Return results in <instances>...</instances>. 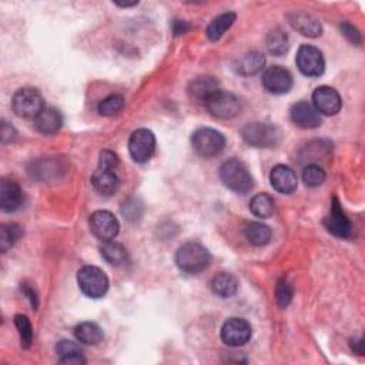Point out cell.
<instances>
[{
    "instance_id": "cell-1",
    "label": "cell",
    "mask_w": 365,
    "mask_h": 365,
    "mask_svg": "<svg viewBox=\"0 0 365 365\" xmlns=\"http://www.w3.org/2000/svg\"><path fill=\"white\" fill-rule=\"evenodd\" d=\"M210 263L211 256L208 250L194 241L182 244L176 254L177 267L187 274L201 272L210 265Z\"/></svg>"
},
{
    "instance_id": "cell-2",
    "label": "cell",
    "mask_w": 365,
    "mask_h": 365,
    "mask_svg": "<svg viewBox=\"0 0 365 365\" xmlns=\"http://www.w3.org/2000/svg\"><path fill=\"white\" fill-rule=\"evenodd\" d=\"M220 178L227 189L237 194H247L253 189V177L247 166L237 159H230L223 163Z\"/></svg>"
},
{
    "instance_id": "cell-3",
    "label": "cell",
    "mask_w": 365,
    "mask_h": 365,
    "mask_svg": "<svg viewBox=\"0 0 365 365\" xmlns=\"http://www.w3.org/2000/svg\"><path fill=\"white\" fill-rule=\"evenodd\" d=\"M77 284L81 293L90 298H102L109 290L107 276L95 265H84L79 270Z\"/></svg>"
},
{
    "instance_id": "cell-4",
    "label": "cell",
    "mask_w": 365,
    "mask_h": 365,
    "mask_svg": "<svg viewBox=\"0 0 365 365\" xmlns=\"http://www.w3.org/2000/svg\"><path fill=\"white\" fill-rule=\"evenodd\" d=\"M192 144L196 153L201 157L211 159L219 156L226 147L224 136L210 127H201L194 132L192 137Z\"/></svg>"
},
{
    "instance_id": "cell-5",
    "label": "cell",
    "mask_w": 365,
    "mask_h": 365,
    "mask_svg": "<svg viewBox=\"0 0 365 365\" xmlns=\"http://www.w3.org/2000/svg\"><path fill=\"white\" fill-rule=\"evenodd\" d=\"M244 141L253 147L270 148L277 146L281 140V132L272 125L250 123L241 132Z\"/></svg>"
},
{
    "instance_id": "cell-6",
    "label": "cell",
    "mask_w": 365,
    "mask_h": 365,
    "mask_svg": "<svg viewBox=\"0 0 365 365\" xmlns=\"http://www.w3.org/2000/svg\"><path fill=\"white\" fill-rule=\"evenodd\" d=\"M43 107L40 93L32 87L19 88L12 99V109L15 114L23 118H36Z\"/></svg>"
},
{
    "instance_id": "cell-7",
    "label": "cell",
    "mask_w": 365,
    "mask_h": 365,
    "mask_svg": "<svg viewBox=\"0 0 365 365\" xmlns=\"http://www.w3.org/2000/svg\"><path fill=\"white\" fill-rule=\"evenodd\" d=\"M204 106L207 107L211 116L222 120L234 118L238 116L241 110L240 100L233 93H230V91L223 90H217L216 93L204 103Z\"/></svg>"
},
{
    "instance_id": "cell-8",
    "label": "cell",
    "mask_w": 365,
    "mask_h": 365,
    "mask_svg": "<svg viewBox=\"0 0 365 365\" xmlns=\"http://www.w3.org/2000/svg\"><path fill=\"white\" fill-rule=\"evenodd\" d=\"M295 63L298 70L304 76H309V77H318L324 73L325 69L323 53L311 45H302L298 49Z\"/></svg>"
},
{
    "instance_id": "cell-9",
    "label": "cell",
    "mask_w": 365,
    "mask_h": 365,
    "mask_svg": "<svg viewBox=\"0 0 365 365\" xmlns=\"http://www.w3.org/2000/svg\"><path fill=\"white\" fill-rule=\"evenodd\" d=\"M156 137L147 129L136 130L129 140L130 156L136 163H146L155 155Z\"/></svg>"
},
{
    "instance_id": "cell-10",
    "label": "cell",
    "mask_w": 365,
    "mask_h": 365,
    "mask_svg": "<svg viewBox=\"0 0 365 365\" xmlns=\"http://www.w3.org/2000/svg\"><path fill=\"white\" fill-rule=\"evenodd\" d=\"M90 228L91 233L104 242L111 241L117 237L120 231V224L110 211L99 210L90 216Z\"/></svg>"
},
{
    "instance_id": "cell-11",
    "label": "cell",
    "mask_w": 365,
    "mask_h": 365,
    "mask_svg": "<svg viewBox=\"0 0 365 365\" xmlns=\"http://www.w3.org/2000/svg\"><path fill=\"white\" fill-rule=\"evenodd\" d=\"M253 334L251 325L242 318H230L222 328V340L228 347H240L250 341Z\"/></svg>"
},
{
    "instance_id": "cell-12",
    "label": "cell",
    "mask_w": 365,
    "mask_h": 365,
    "mask_svg": "<svg viewBox=\"0 0 365 365\" xmlns=\"http://www.w3.org/2000/svg\"><path fill=\"white\" fill-rule=\"evenodd\" d=\"M291 73L281 66H271L263 73V86L271 95H286L293 87Z\"/></svg>"
},
{
    "instance_id": "cell-13",
    "label": "cell",
    "mask_w": 365,
    "mask_h": 365,
    "mask_svg": "<svg viewBox=\"0 0 365 365\" xmlns=\"http://www.w3.org/2000/svg\"><path fill=\"white\" fill-rule=\"evenodd\" d=\"M313 106L320 114L336 116L341 110L343 102L336 88L329 86H321L314 91Z\"/></svg>"
},
{
    "instance_id": "cell-14",
    "label": "cell",
    "mask_w": 365,
    "mask_h": 365,
    "mask_svg": "<svg viewBox=\"0 0 365 365\" xmlns=\"http://www.w3.org/2000/svg\"><path fill=\"white\" fill-rule=\"evenodd\" d=\"M325 227L331 234L340 238H348L352 234V224L343 211L337 197L332 199L329 215L325 219Z\"/></svg>"
},
{
    "instance_id": "cell-15",
    "label": "cell",
    "mask_w": 365,
    "mask_h": 365,
    "mask_svg": "<svg viewBox=\"0 0 365 365\" xmlns=\"http://www.w3.org/2000/svg\"><path fill=\"white\" fill-rule=\"evenodd\" d=\"M290 117L293 123L300 129H317L323 123L320 113L307 102L293 104L290 109Z\"/></svg>"
},
{
    "instance_id": "cell-16",
    "label": "cell",
    "mask_w": 365,
    "mask_h": 365,
    "mask_svg": "<svg viewBox=\"0 0 365 365\" xmlns=\"http://www.w3.org/2000/svg\"><path fill=\"white\" fill-rule=\"evenodd\" d=\"M290 24L300 32L302 36L307 38H318L323 33V26L317 17L307 12H290L287 15Z\"/></svg>"
},
{
    "instance_id": "cell-17",
    "label": "cell",
    "mask_w": 365,
    "mask_h": 365,
    "mask_svg": "<svg viewBox=\"0 0 365 365\" xmlns=\"http://www.w3.org/2000/svg\"><path fill=\"white\" fill-rule=\"evenodd\" d=\"M270 181L274 190H277L281 194H291L297 190L298 178L295 171L284 164H279L271 170Z\"/></svg>"
},
{
    "instance_id": "cell-18",
    "label": "cell",
    "mask_w": 365,
    "mask_h": 365,
    "mask_svg": "<svg viewBox=\"0 0 365 365\" xmlns=\"http://www.w3.org/2000/svg\"><path fill=\"white\" fill-rule=\"evenodd\" d=\"M23 200L20 186L12 178H2L0 182V208L5 212L16 211Z\"/></svg>"
},
{
    "instance_id": "cell-19",
    "label": "cell",
    "mask_w": 365,
    "mask_h": 365,
    "mask_svg": "<svg viewBox=\"0 0 365 365\" xmlns=\"http://www.w3.org/2000/svg\"><path fill=\"white\" fill-rule=\"evenodd\" d=\"M91 185L95 190L102 196H113L120 187V180L114 170H107L98 167V170L91 176Z\"/></svg>"
},
{
    "instance_id": "cell-20",
    "label": "cell",
    "mask_w": 365,
    "mask_h": 365,
    "mask_svg": "<svg viewBox=\"0 0 365 365\" xmlns=\"http://www.w3.org/2000/svg\"><path fill=\"white\" fill-rule=\"evenodd\" d=\"M265 66V57L260 52H249L238 57L233 68L234 72L240 76H254L260 73Z\"/></svg>"
},
{
    "instance_id": "cell-21",
    "label": "cell",
    "mask_w": 365,
    "mask_h": 365,
    "mask_svg": "<svg viewBox=\"0 0 365 365\" xmlns=\"http://www.w3.org/2000/svg\"><path fill=\"white\" fill-rule=\"evenodd\" d=\"M36 129L46 136L56 134L63 126V117L54 107H43V110L35 118Z\"/></svg>"
},
{
    "instance_id": "cell-22",
    "label": "cell",
    "mask_w": 365,
    "mask_h": 365,
    "mask_svg": "<svg viewBox=\"0 0 365 365\" xmlns=\"http://www.w3.org/2000/svg\"><path fill=\"white\" fill-rule=\"evenodd\" d=\"M219 90V81L215 77L203 76L192 81L189 87V95L193 102L204 104Z\"/></svg>"
},
{
    "instance_id": "cell-23",
    "label": "cell",
    "mask_w": 365,
    "mask_h": 365,
    "mask_svg": "<svg viewBox=\"0 0 365 365\" xmlns=\"http://www.w3.org/2000/svg\"><path fill=\"white\" fill-rule=\"evenodd\" d=\"M75 336H76L77 341L81 343V344L96 345L103 340L104 334H103V329H102L100 325H98L96 323L86 321V323L79 324L75 328Z\"/></svg>"
},
{
    "instance_id": "cell-24",
    "label": "cell",
    "mask_w": 365,
    "mask_h": 365,
    "mask_svg": "<svg viewBox=\"0 0 365 365\" xmlns=\"http://www.w3.org/2000/svg\"><path fill=\"white\" fill-rule=\"evenodd\" d=\"M238 290V281L228 272H220L211 280V291L222 298L233 297Z\"/></svg>"
},
{
    "instance_id": "cell-25",
    "label": "cell",
    "mask_w": 365,
    "mask_h": 365,
    "mask_svg": "<svg viewBox=\"0 0 365 365\" xmlns=\"http://www.w3.org/2000/svg\"><path fill=\"white\" fill-rule=\"evenodd\" d=\"M235 17L237 16L234 12H227V13L217 16L216 19H212L207 27V33H205L208 40L211 42L220 40L227 30L233 26V23L235 22Z\"/></svg>"
},
{
    "instance_id": "cell-26",
    "label": "cell",
    "mask_w": 365,
    "mask_h": 365,
    "mask_svg": "<svg viewBox=\"0 0 365 365\" xmlns=\"http://www.w3.org/2000/svg\"><path fill=\"white\" fill-rule=\"evenodd\" d=\"M102 257L111 265H123L127 263V250L123 244L116 241H104V244L100 247Z\"/></svg>"
},
{
    "instance_id": "cell-27",
    "label": "cell",
    "mask_w": 365,
    "mask_h": 365,
    "mask_svg": "<svg viewBox=\"0 0 365 365\" xmlns=\"http://www.w3.org/2000/svg\"><path fill=\"white\" fill-rule=\"evenodd\" d=\"M267 49L274 56H283L288 52L290 47V39L288 35L284 32L283 29H274L268 33L265 39Z\"/></svg>"
},
{
    "instance_id": "cell-28",
    "label": "cell",
    "mask_w": 365,
    "mask_h": 365,
    "mask_svg": "<svg viewBox=\"0 0 365 365\" xmlns=\"http://www.w3.org/2000/svg\"><path fill=\"white\" fill-rule=\"evenodd\" d=\"M244 235L249 240L250 244L261 247V246H265V244H268V242H270V240H271V230H270L268 226H265L263 223L253 222V223H249L246 226Z\"/></svg>"
},
{
    "instance_id": "cell-29",
    "label": "cell",
    "mask_w": 365,
    "mask_h": 365,
    "mask_svg": "<svg viewBox=\"0 0 365 365\" xmlns=\"http://www.w3.org/2000/svg\"><path fill=\"white\" fill-rule=\"evenodd\" d=\"M250 210L256 217L268 219L276 211V203H274V199L270 194L260 193L250 201Z\"/></svg>"
},
{
    "instance_id": "cell-30",
    "label": "cell",
    "mask_w": 365,
    "mask_h": 365,
    "mask_svg": "<svg viewBox=\"0 0 365 365\" xmlns=\"http://www.w3.org/2000/svg\"><path fill=\"white\" fill-rule=\"evenodd\" d=\"M22 235L23 230L19 224H2V227H0V250H2V253H8Z\"/></svg>"
},
{
    "instance_id": "cell-31",
    "label": "cell",
    "mask_w": 365,
    "mask_h": 365,
    "mask_svg": "<svg viewBox=\"0 0 365 365\" xmlns=\"http://www.w3.org/2000/svg\"><path fill=\"white\" fill-rule=\"evenodd\" d=\"M125 107V98L121 95H110L99 103V113L104 117H111Z\"/></svg>"
},
{
    "instance_id": "cell-32",
    "label": "cell",
    "mask_w": 365,
    "mask_h": 365,
    "mask_svg": "<svg viewBox=\"0 0 365 365\" xmlns=\"http://www.w3.org/2000/svg\"><path fill=\"white\" fill-rule=\"evenodd\" d=\"M327 174L318 164H310L302 171V181L307 187H320L325 181Z\"/></svg>"
},
{
    "instance_id": "cell-33",
    "label": "cell",
    "mask_w": 365,
    "mask_h": 365,
    "mask_svg": "<svg viewBox=\"0 0 365 365\" xmlns=\"http://www.w3.org/2000/svg\"><path fill=\"white\" fill-rule=\"evenodd\" d=\"M15 324H16V328L19 331L22 347L23 348H29L30 344H32V341H33L32 324H30V321H29V318L26 316H22V314H17L15 317Z\"/></svg>"
},
{
    "instance_id": "cell-34",
    "label": "cell",
    "mask_w": 365,
    "mask_h": 365,
    "mask_svg": "<svg viewBox=\"0 0 365 365\" xmlns=\"http://www.w3.org/2000/svg\"><path fill=\"white\" fill-rule=\"evenodd\" d=\"M293 294H294V291H293V287L288 283V280L286 277L280 279L277 286H276V300H277L279 306L283 307V309L288 307V304L293 300Z\"/></svg>"
},
{
    "instance_id": "cell-35",
    "label": "cell",
    "mask_w": 365,
    "mask_h": 365,
    "mask_svg": "<svg viewBox=\"0 0 365 365\" xmlns=\"http://www.w3.org/2000/svg\"><path fill=\"white\" fill-rule=\"evenodd\" d=\"M121 212H123V216L127 220L136 222L143 215V205L136 199H129L127 201L123 203V205H121Z\"/></svg>"
},
{
    "instance_id": "cell-36",
    "label": "cell",
    "mask_w": 365,
    "mask_h": 365,
    "mask_svg": "<svg viewBox=\"0 0 365 365\" xmlns=\"http://www.w3.org/2000/svg\"><path fill=\"white\" fill-rule=\"evenodd\" d=\"M56 352L59 354L60 358H66V357H73V355H83V351L80 345H77L73 341L69 340H62L56 345Z\"/></svg>"
},
{
    "instance_id": "cell-37",
    "label": "cell",
    "mask_w": 365,
    "mask_h": 365,
    "mask_svg": "<svg viewBox=\"0 0 365 365\" xmlns=\"http://www.w3.org/2000/svg\"><path fill=\"white\" fill-rule=\"evenodd\" d=\"M118 166V157L111 150H103L99 157V167L107 170H116Z\"/></svg>"
},
{
    "instance_id": "cell-38",
    "label": "cell",
    "mask_w": 365,
    "mask_h": 365,
    "mask_svg": "<svg viewBox=\"0 0 365 365\" xmlns=\"http://www.w3.org/2000/svg\"><path fill=\"white\" fill-rule=\"evenodd\" d=\"M341 30H343V35H344L351 43H354V45H361V35H359V32H358V30H357L352 24H350L348 22H344V23L341 24Z\"/></svg>"
},
{
    "instance_id": "cell-39",
    "label": "cell",
    "mask_w": 365,
    "mask_h": 365,
    "mask_svg": "<svg viewBox=\"0 0 365 365\" xmlns=\"http://www.w3.org/2000/svg\"><path fill=\"white\" fill-rule=\"evenodd\" d=\"M189 23L187 22H182V20H176L173 23V32L176 36H181V35H186L189 32Z\"/></svg>"
},
{
    "instance_id": "cell-40",
    "label": "cell",
    "mask_w": 365,
    "mask_h": 365,
    "mask_svg": "<svg viewBox=\"0 0 365 365\" xmlns=\"http://www.w3.org/2000/svg\"><path fill=\"white\" fill-rule=\"evenodd\" d=\"M22 290H23V293L27 295V298L30 300V302H32L33 309L36 310L38 306H39V301H38V295H36L35 290H33L32 287H30V286H27V284H24V286L22 287Z\"/></svg>"
},
{
    "instance_id": "cell-41",
    "label": "cell",
    "mask_w": 365,
    "mask_h": 365,
    "mask_svg": "<svg viewBox=\"0 0 365 365\" xmlns=\"http://www.w3.org/2000/svg\"><path fill=\"white\" fill-rule=\"evenodd\" d=\"M15 136H16L15 129L10 125H8L6 121H3V126H2V140H3V143L12 141L15 139Z\"/></svg>"
},
{
    "instance_id": "cell-42",
    "label": "cell",
    "mask_w": 365,
    "mask_h": 365,
    "mask_svg": "<svg viewBox=\"0 0 365 365\" xmlns=\"http://www.w3.org/2000/svg\"><path fill=\"white\" fill-rule=\"evenodd\" d=\"M59 362H62V364H86V359L83 358V355H73V357L60 358Z\"/></svg>"
}]
</instances>
